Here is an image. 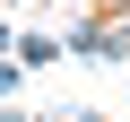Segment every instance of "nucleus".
Wrapping results in <instances>:
<instances>
[{
	"label": "nucleus",
	"instance_id": "f257e3e1",
	"mask_svg": "<svg viewBox=\"0 0 130 122\" xmlns=\"http://www.w3.org/2000/svg\"><path fill=\"white\" fill-rule=\"evenodd\" d=\"M87 44H95V52H130V18H104V26H95Z\"/></svg>",
	"mask_w": 130,
	"mask_h": 122
}]
</instances>
